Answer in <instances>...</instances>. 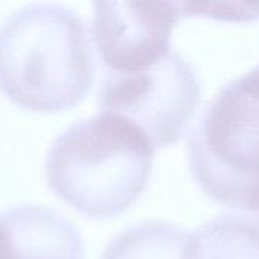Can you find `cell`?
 Listing matches in <instances>:
<instances>
[{"instance_id": "cell-1", "label": "cell", "mask_w": 259, "mask_h": 259, "mask_svg": "<svg viewBox=\"0 0 259 259\" xmlns=\"http://www.w3.org/2000/svg\"><path fill=\"white\" fill-rule=\"evenodd\" d=\"M155 149L135 121L100 111L53 141L46 161L47 184L64 203L88 219L117 217L144 193Z\"/></svg>"}, {"instance_id": "cell-10", "label": "cell", "mask_w": 259, "mask_h": 259, "mask_svg": "<svg viewBox=\"0 0 259 259\" xmlns=\"http://www.w3.org/2000/svg\"><path fill=\"white\" fill-rule=\"evenodd\" d=\"M241 6L247 23L259 20V0H237Z\"/></svg>"}, {"instance_id": "cell-8", "label": "cell", "mask_w": 259, "mask_h": 259, "mask_svg": "<svg viewBox=\"0 0 259 259\" xmlns=\"http://www.w3.org/2000/svg\"><path fill=\"white\" fill-rule=\"evenodd\" d=\"M188 234L164 220H146L117 235L100 259H185Z\"/></svg>"}, {"instance_id": "cell-6", "label": "cell", "mask_w": 259, "mask_h": 259, "mask_svg": "<svg viewBox=\"0 0 259 259\" xmlns=\"http://www.w3.org/2000/svg\"><path fill=\"white\" fill-rule=\"evenodd\" d=\"M0 259H83V243L58 211L21 205L0 214Z\"/></svg>"}, {"instance_id": "cell-9", "label": "cell", "mask_w": 259, "mask_h": 259, "mask_svg": "<svg viewBox=\"0 0 259 259\" xmlns=\"http://www.w3.org/2000/svg\"><path fill=\"white\" fill-rule=\"evenodd\" d=\"M181 18L205 17L225 23H247L237 0H173Z\"/></svg>"}, {"instance_id": "cell-3", "label": "cell", "mask_w": 259, "mask_h": 259, "mask_svg": "<svg viewBox=\"0 0 259 259\" xmlns=\"http://www.w3.org/2000/svg\"><path fill=\"white\" fill-rule=\"evenodd\" d=\"M188 159L209 199L259 214V97L240 79L208 105L191 134Z\"/></svg>"}, {"instance_id": "cell-2", "label": "cell", "mask_w": 259, "mask_h": 259, "mask_svg": "<svg viewBox=\"0 0 259 259\" xmlns=\"http://www.w3.org/2000/svg\"><path fill=\"white\" fill-rule=\"evenodd\" d=\"M94 80L85 24L70 9L27 5L0 27V93L17 106L55 114L79 105Z\"/></svg>"}, {"instance_id": "cell-11", "label": "cell", "mask_w": 259, "mask_h": 259, "mask_svg": "<svg viewBox=\"0 0 259 259\" xmlns=\"http://www.w3.org/2000/svg\"><path fill=\"white\" fill-rule=\"evenodd\" d=\"M240 82L255 96L259 97V65L256 68H253L252 71H249L247 74L240 77Z\"/></svg>"}, {"instance_id": "cell-4", "label": "cell", "mask_w": 259, "mask_h": 259, "mask_svg": "<svg viewBox=\"0 0 259 259\" xmlns=\"http://www.w3.org/2000/svg\"><path fill=\"white\" fill-rule=\"evenodd\" d=\"M199 100L196 71L173 50L140 71H108L99 90L100 111L135 121L155 147H168L184 138Z\"/></svg>"}, {"instance_id": "cell-5", "label": "cell", "mask_w": 259, "mask_h": 259, "mask_svg": "<svg viewBox=\"0 0 259 259\" xmlns=\"http://www.w3.org/2000/svg\"><path fill=\"white\" fill-rule=\"evenodd\" d=\"M91 35L108 71L152 67L170 49L181 15L173 0H91Z\"/></svg>"}, {"instance_id": "cell-7", "label": "cell", "mask_w": 259, "mask_h": 259, "mask_svg": "<svg viewBox=\"0 0 259 259\" xmlns=\"http://www.w3.org/2000/svg\"><path fill=\"white\" fill-rule=\"evenodd\" d=\"M185 259H259V219L220 215L188 234Z\"/></svg>"}]
</instances>
